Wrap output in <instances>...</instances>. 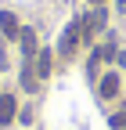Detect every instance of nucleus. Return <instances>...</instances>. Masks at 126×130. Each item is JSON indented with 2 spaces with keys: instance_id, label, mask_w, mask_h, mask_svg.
<instances>
[{
  "instance_id": "3",
  "label": "nucleus",
  "mask_w": 126,
  "mask_h": 130,
  "mask_svg": "<svg viewBox=\"0 0 126 130\" xmlns=\"http://www.w3.org/2000/svg\"><path fill=\"white\" fill-rule=\"evenodd\" d=\"M0 32H4V40H18L22 22H18V14H14V11H0Z\"/></svg>"
},
{
  "instance_id": "12",
  "label": "nucleus",
  "mask_w": 126,
  "mask_h": 130,
  "mask_svg": "<svg viewBox=\"0 0 126 130\" xmlns=\"http://www.w3.org/2000/svg\"><path fill=\"white\" fill-rule=\"evenodd\" d=\"M90 4H94V7H104V4H108V0H90Z\"/></svg>"
},
{
  "instance_id": "10",
  "label": "nucleus",
  "mask_w": 126,
  "mask_h": 130,
  "mask_svg": "<svg viewBox=\"0 0 126 130\" xmlns=\"http://www.w3.org/2000/svg\"><path fill=\"white\" fill-rule=\"evenodd\" d=\"M115 11H119V14H126V0H115Z\"/></svg>"
},
{
  "instance_id": "7",
  "label": "nucleus",
  "mask_w": 126,
  "mask_h": 130,
  "mask_svg": "<svg viewBox=\"0 0 126 130\" xmlns=\"http://www.w3.org/2000/svg\"><path fill=\"white\" fill-rule=\"evenodd\" d=\"M22 90H40V76H36V69H33V61H25L22 65Z\"/></svg>"
},
{
  "instance_id": "4",
  "label": "nucleus",
  "mask_w": 126,
  "mask_h": 130,
  "mask_svg": "<svg viewBox=\"0 0 126 130\" xmlns=\"http://www.w3.org/2000/svg\"><path fill=\"white\" fill-rule=\"evenodd\" d=\"M18 43H22V54H25V61H33V58L40 54V47H36V32L29 29V25H22V32H18Z\"/></svg>"
},
{
  "instance_id": "11",
  "label": "nucleus",
  "mask_w": 126,
  "mask_h": 130,
  "mask_svg": "<svg viewBox=\"0 0 126 130\" xmlns=\"http://www.w3.org/2000/svg\"><path fill=\"white\" fill-rule=\"evenodd\" d=\"M115 61H119V65H122V69H126V54H115Z\"/></svg>"
},
{
  "instance_id": "6",
  "label": "nucleus",
  "mask_w": 126,
  "mask_h": 130,
  "mask_svg": "<svg viewBox=\"0 0 126 130\" xmlns=\"http://www.w3.org/2000/svg\"><path fill=\"white\" fill-rule=\"evenodd\" d=\"M97 94H101V98H115V94H119V76H115V72H104L101 83H97Z\"/></svg>"
},
{
  "instance_id": "2",
  "label": "nucleus",
  "mask_w": 126,
  "mask_h": 130,
  "mask_svg": "<svg viewBox=\"0 0 126 130\" xmlns=\"http://www.w3.org/2000/svg\"><path fill=\"white\" fill-rule=\"evenodd\" d=\"M104 22H108V11H101V7H94V11L87 14V18L79 22V25H83V43H87V40H94V36H97V32L104 29Z\"/></svg>"
},
{
  "instance_id": "8",
  "label": "nucleus",
  "mask_w": 126,
  "mask_h": 130,
  "mask_svg": "<svg viewBox=\"0 0 126 130\" xmlns=\"http://www.w3.org/2000/svg\"><path fill=\"white\" fill-rule=\"evenodd\" d=\"M33 69H36L40 79H43V76H51V51H40V54L33 58Z\"/></svg>"
},
{
  "instance_id": "5",
  "label": "nucleus",
  "mask_w": 126,
  "mask_h": 130,
  "mask_svg": "<svg viewBox=\"0 0 126 130\" xmlns=\"http://www.w3.org/2000/svg\"><path fill=\"white\" fill-rule=\"evenodd\" d=\"M14 116H18V101H14V94H0V126H11Z\"/></svg>"
},
{
  "instance_id": "1",
  "label": "nucleus",
  "mask_w": 126,
  "mask_h": 130,
  "mask_svg": "<svg viewBox=\"0 0 126 130\" xmlns=\"http://www.w3.org/2000/svg\"><path fill=\"white\" fill-rule=\"evenodd\" d=\"M83 43V25H79V18H76L65 32H61V43H58V54L61 58H72L76 54V47H79Z\"/></svg>"
},
{
  "instance_id": "9",
  "label": "nucleus",
  "mask_w": 126,
  "mask_h": 130,
  "mask_svg": "<svg viewBox=\"0 0 126 130\" xmlns=\"http://www.w3.org/2000/svg\"><path fill=\"white\" fill-rule=\"evenodd\" d=\"M108 126H115V130H126V108H119L115 116H108Z\"/></svg>"
}]
</instances>
